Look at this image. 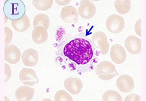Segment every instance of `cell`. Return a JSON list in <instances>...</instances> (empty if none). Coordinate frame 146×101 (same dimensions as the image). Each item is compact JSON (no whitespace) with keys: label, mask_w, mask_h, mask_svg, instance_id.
Returning <instances> with one entry per match:
<instances>
[{"label":"cell","mask_w":146,"mask_h":101,"mask_svg":"<svg viewBox=\"0 0 146 101\" xmlns=\"http://www.w3.org/2000/svg\"><path fill=\"white\" fill-rule=\"evenodd\" d=\"M64 53L78 64L88 63L94 55L90 43L81 38L75 39L67 43L64 48Z\"/></svg>","instance_id":"1"},{"label":"cell","mask_w":146,"mask_h":101,"mask_svg":"<svg viewBox=\"0 0 146 101\" xmlns=\"http://www.w3.org/2000/svg\"><path fill=\"white\" fill-rule=\"evenodd\" d=\"M3 12L5 16L12 20H15L24 15L26 7L20 0H8L5 3Z\"/></svg>","instance_id":"2"},{"label":"cell","mask_w":146,"mask_h":101,"mask_svg":"<svg viewBox=\"0 0 146 101\" xmlns=\"http://www.w3.org/2000/svg\"><path fill=\"white\" fill-rule=\"evenodd\" d=\"M95 73L100 79L105 81L110 80L118 75L114 64L108 61H102L98 64L95 68Z\"/></svg>","instance_id":"3"},{"label":"cell","mask_w":146,"mask_h":101,"mask_svg":"<svg viewBox=\"0 0 146 101\" xmlns=\"http://www.w3.org/2000/svg\"><path fill=\"white\" fill-rule=\"evenodd\" d=\"M106 27L109 32L118 33L124 29L125 20L122 16L113 14L107 19Z\"/></svg>","instance_id":"4"},{"label":"cell","mask_w":146,"mask_h":101,"mask_svg":"<svg viewBox=\"0 0 146 101\" xmlns=\"http://www.w3.org/2000/svg\"><path fill=\"white\" fill-rule=\"evenodd\" d=\"M91 41L94 46L96 48L100 50L102 55H105L108 52L109 49V44L106 35L102 32H97L94 33Z\"/></svg>","instance_id":"5"},{"label":"cell","mask_w":146,"mask_h":101,"mask_svg":"<svg viewBox=\"0 0 146 101\" xmlns=\"http://www.w3.org/2000/svg\"><path fill=\"white\" fill-rule=\"evenodd\" d=\"M78 13L81 17L84 19L93 18L96 13L95 5L90 1L83 0L80 2V7L78 8Z\"/></svg>","instance_id":"6"},{"label":"cell","mask_w":146,"mask_h":101,"mask_svg":"<svg viewBox=\"0 0 146 101\" xmlns=\"http://www.w3.org/2000/svg\"><path fill=\"white\" fill-rule=\"evenodd\" d=\"M116 85L119 91L123 93H129L133 91L135 87L133 78L127 75H123L117 78Z\"/></svg>","instance_id":"7"},{"label":"cell","mask_w":146,"mask_h":101,"mask_svg":"<svg viewBox=\"0 0 146 101\" xmlns=\"http://www.w3.org/2000/svg\"><path fill=\"white\" fill-rule=\"evenodd\" d=\"M19 78L24 85L28 86H33L38 83V76L33 69H22L19 74Z\"/></svg>","instance_id":"8"},{"label":"cell","mask_w":146,"mask_h":101,"mask_svg":"<svg viewBox=\"0 0 146 101\" xmlns=\"http://www.w3.org/2000/svg\"><path fill=\"white\" fill-rule=\"evenodd\" d=\"M21 53L17 47L10 45L5 48V60L11 64H16L19 62Z\"/></svg>","instance_id":"9"},{"label":"cell","mask_w":146,"mask_h":101,"mask_svg":"<svg viewBox=\"0 0 146 101\" xmlns=\"http://www.w3.org/2000/svg\"><path fill=\"white\" fill-rule=\"evenodd\" d=\"M60 17L66 23H76L78 20V12L73 6H67L62 9Z\"/></svg>","instance_id":"10"},{"label":"cell","mask_w":146,"mask_h":101,"mask_svg":"<svg viewBox=\"0 0 146 101\" xmlns=\"http://www.w3.org/2000/svg\"><path fill=\"white\" fill-rule=\"evenodd\" d=\"M125 45L128 52L133 54H139L141 52V40L134 35L126 39Z\"/></svg>","instance_id":"11"},{"label":"cell","mask_w":146,"mask_h":101,"mask_svg":"<svg viewBox=\"0 0 146 101\" xmlns=\"http://www.w3.org/2000/svg\"><path fill=\"white\" fill-rule=\"evenodd\" d=\"M110 56L115 63H124L126 58V53L124 47L119 44H114L111 47Z\"/></svg>","instance_id":"12"},{"label":"cell","mask_w":146,"mask_h":101,"mask_svg":"<svg viewBox=\"0 0 146 101\" xmlns=\"http://www.w3.org/2000/svg\"><path fill=\"white\" fill-rule=\"evenodd\" d=\"M64 87L72 94H78L83 89V83L78 78H67L64 82Z\"/></svg>","instance_id":"13"},{"label":"cell","mask_w":146,"mask_h":101,"mask_svg":"<svg viewBox=\"0 0 146 101\" xmlns=\"http://www.w3.org/2000/svg\"><path fill=\"white\" fill-rule=\"evenodd\" d=\"M22 61L26 66L33 67L36 65L39 61L38 51L34 49H28L22 54Z\"/></svg>","instance_id":"14"},{"label":"cell","mask_w":146,"mask_h":101,"mask_svg":"<svg viewBox=\"0 0 146 101\" xmlns=\"http://www.w3.org/2000/svg\"><path fill=\"white\" fill-rule=\"evenodd\" d=\"M35 94V89L27 86H21L15 94V99L19 101H29L33 99Z\"/></svg>","instance_id":"15"},{"label":"cell","mask_w":146,"mask_h":101,"mask_svg":"<svg viewBox=\"0 0 146 101\" xmlns=\"http://www.w3.org/2000/svg\"><path fill=\"white\" fill-rule=\"evenodd\" d=\"M48 33L47 29L43 26L35 27L32 32V39L34 43L37 44L44 43L47 41Z\"/></svg>","instance_id":"16"},{"label":"cell","mask_w":146,"mask_h":101,"mask_svg":"<svg viewBox=\"0 0 146 101\" xmlns=\"http://www.w3.org/2000/svg\"><path fill=\"white\" fill-rule=\"evenodd\" d=\"M12 25L14 29L19 32H23L28 30L30 26V20L27 15H24L22 18L12 20Z\"/></svg>","instance_id":"17"},{"label":"cell","mask_w":146,"mask_h":101,"mask_svg":"<svg viewBox=\"0 0 146 101\" xmlns=\"http://www.w3.org/2000/svg\"><path fill=\"white\" fill-rule=\"evenodd\" d=\"M114 6L117 12L124 15L130 12L131 1L130 0H116L114 1Z\"/></svg>","instance_id":"18"},{"label":"cell","mask_w":146,"mask_h":101,"mask_svg":"<svg viewBox=\"0 0 146 101\" xmlns=\"http://www.w3.org/2000/svg\"><path fill=\"white\" fill-rule=\"evenodd\" d=\"M33 26L35 27L38 26H43L48 29L50 26V20L48 16L44 13L38 14L34 19Z\"/></svg>","instance_id":"19"},{"label":"cell","mask_w":146,"mask_h":101,"mask_svg":"<svg viewBox=\"0 0 146 101\" xmlns=\"http://www.w3.org/2000/svg\"><path fill=\"white\" fill-rule=\"evenodd\" d=\"M53 3V0H34L33 5L38 10L46 11L52 7Z\"/></svg>","instance_id":"20"},{"label":"cell","mask_w":146,"mask_h":101,"mask_svg":"<svg viewBox=\"0 0 146 101\" xmlns=\"http://www.w3.org/2000/svg\"><path fill=\"white\" fill-rule=\"evenodd\" d=\"M103 101H122L120 94L115 91L109 90L106 91L102 96Z\"/></svg>","instance_id":"21"},{"label":"cell","mask_w":146,"mask_h":101,"mask_svg":"<svg viewBox=\"0 0 146 101\" xmlns=\"http://www.w3.org/2000/svg\"><path fill=\"white\" fill-rule=\"evenodd\" d=\"M55 101H72V98L66 91L63 90L58 91L55 95Z\"/></svg>","instance_id":"22"},{"label":"cell","mask_w":146,"mask_h":101,"mask_svg":"<svg viewBox=\"0 0 146 101\" xmlns=\"http://www.w3.org/2000/svg\"><path fill=\"white\" fill-rule=\"evenodd\" d=\"M13 37V33L10 29L8 27L5 28V46H7L8 44H9Z\"/></svg>","instance_id":"23"},{"label":"cell","mask_w":146,"mask_h":101,"mask_svg":"<svg viewBox=\"0 0 146 101\" xmlns=\"http://www.w3.org/2000/svg\"><path fill=\"white\" fill-rule=\"evenodd\" d=\"M11 74H12V71H11L10 67L8 64L5 63V82H7V81L10 78Z\"/></svg>","instance_id":"24"},{"label":"cell","mask_w":146,"mask_h":101,"mask_svg":"<svg viewBox=\"0 0 146 101\" xmlns=\"http://www.w3.org/2000/svg\"><path fill=\"white\" fill-rule=\"evenodd\" d=\"M125 101H140V97L139 95L137 94H132L128 95L127 97L125 98Z\"/></svg>","instance_id":"25"},{"label":"cell","mask_w":146,"mask_h":101,"mask_svg":"<svg viewBox=\"0 0 146 101\" xmlns=\"http://www.w3.org/2000/svg\"><path fill=\"white\" fill-rule=\"evenodd\" d=\"M135 32L137 35L141 36V20H137L135 23Z\"/></svg>","instance_id":"26"},{"label":"cell","mask_w":146,"mask_h":101,"mask_svg":"<svg viewBox=\"0 0 146 101\" xmlns=\"http://www.w3.org/2000/svg\"><path fill=\"white\" fill-rule=\"evenodd\" d=\"M71 2V1L70 0H66V1H60V0H56V3L58 5H66L67 4H69V3Z\"/></svg>","instance_id":"27"},{"label":"cell","mask_w":146,"mask_h":101,"mask_svg":"<svg viewBox=\"0 0 146 101\" xmlns=\"http://www.w3.org/2000/svg\"><path fill=\"white\" fill-rule=\"evenodd\" d=\"M7 16H5V23H6V22H7Z\"/></svg>","instance_id":"28"}]
</instances>
